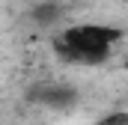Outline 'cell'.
Here are the masks:
<instances>
[{"label":"cell","mask_w":128,"mask_h":125,"mask_svg":"<svg viewBox=\"0 0 128 125\" xmlns=\"http://www.w3.org/2000/svg\"><path fill=\"white\" fill-rule=\"evenodd\" d=\"M42 101H48L51 107H66V104L74 101V92L72 90H60V86H51V90L42 92Z\"/></svg>","instance_id":"2"},{"label":"cell","mask_w":128,"mask_h":125,"mask_svg":"<svg viewBox=\"0 0 128 125\" xmlns=\"http://www.w3.org/2000/svg\"><path fill=\"white\" fill-rule=\"evenodd\" d=\"M122 68H125V72H128V60H125V62H122Z\"/></svg>","instance_id":"5"},{"label":"cell","mask_w":128,"mask_h":125,"mask_svg":"<svg viewBox=\"0 0 128 125\" xmlns=\"http://www.w3.org/2000/svg\"><path fill=\"white\" fill-rule=\"evenodd\" d=\"M36 18H39V21H54V18H57V6H54V3H48V6L36 9Z\"/></svg>","instance_id":"4"},{"label":"cell","mask_w":128,"mask_h":125,"mask_svg":"<svg viewBox=\"0 0 128 125\" xmlns=\"http://www.w3.org/2000/svg\"><path fill=\"white\" fill-rule=\"evenodd\" d=\"M98 125H128V110H113L110 116H104Z\"/></svg>","instance_id":"3"},{"label":"cell","mask_w":128,"mask_h":125,"mask_svg":"<svg viewBox=\"0 0 128 125\" xmlns=\"http://www.w3.org/2000/svg\"><path fill=\"white\" fill-rule=\"evenodd\" d=\"M122 36L116 27H104V24H80V27H68L63 33V48L80 62H101L110 57L113 42Z\"/></svg>","instance_id":"1"}]
</instances>
